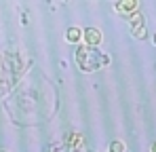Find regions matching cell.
Returning <instances> with one entry per match:
<instances>
[{
	"label": "cell",
	"mask_w": 156,
	"mask_h": 152,
	"mask_svg": "<svg viewBox=\"0 0 156 152\" xmlns=\"http://www.w3.org/2000/svg\"><path fill=\"white\" fill-rule=\"evenodd\" d=\"M108 61H110V57L97 53V51L91 49V47H80V49L76 51V63H78V68H80L82 72H95V70H99L101 66H105Z\"/></svg>",
	"instance_id": "obj_1"
},
{
	"label": "cell",
	"mask_w": 156,
	"mask_h": 152,
	"mask_svg": "<svg viewBox=\"0 0 156 152\" xmlns=\"http://www.w3.org/2000/svg\"><path fill=\"white\" fill-rule=\"evenodd\" d=\"M129 19H131V34H133L135 38L144 40V38L148 36V32H146V24H144V17H141L139 13H133Z\"/></svg>",
	"instance_id": "obj_2"
},
{
	"label": "cell",
	"mask_w": 156,
	"mask_h": 152,
	"mask_svg": "<svg viewBox=\"0 0 156 152\" xmlns=\"http://www.w3.org/2000/svg\"><path fill=\"white\" fill-rule=\"evenodd\" d=\"M82 40H84V47L93 49L101 42V32L97 27H87V30H82Z\"/></svg>",
	"instance_id": "obj_3"
},
{
	"label": "cell",
	"mask_w": 156,
	"mask_h": 152,
	"mask_svg": "<svg viewBox=\"0 0 156 152\" xmlns=\"http://www.w3.org/2000/svg\"><path fill=\"white\" fill-rule=\"evenodd\" d=\"M114 9H116L122 17H131L133 13H137L139 2H135V0H120V2H116V4H114Z\"/></svg>",
	"instance_id": "obj_4"
},
{
	"label": "cell",
	"mask_w": 156,
	"mask_h": 152,
	"mask_svg": "<svg viewBox=\"0 0 156 152\" xmlns=\"http://www.w3.org/2000/svg\"><path fill=\"white\" fill-rule=\"evenodd\" d=\"M66 148L70 152H78L82 148V135H78V133H70L68 137H66Z\"/></svg>",
	"instance_id": "obj_5"
},
{
	"label": "cell",
	"mask_w": 156,
	"mask_h": 152,
	"mask_svg": "<svg viewBox=\"0 0 156 152\" xmlns=\"http://www.w3.org/2000/svg\"><path fill=\"white\" fill-rule=\"evenodd\" d=\"M66 40L72 42V45L80 42V40H82V30H78V27H70V30L66 32Z\"/></svg>",
	"instance_id": "obj_6"
},
{
	"label": "cell",
	"mask_w": 156,
	"mask_h": 152,
	"mask_svg": "<svg viewBox=\"0 0 156 152\" xmlns=\"http://www.w3.org/2000/svg\"><path fill=\"white\" fill-rule=\"evenodd\" d=\"M110 152H125V144H122V142H118V139H116V142H112V144H110Z\"/></svg>",
	"instance_id": "obj_7"
},
{
	"label": "cell",
	"mask_w": 156,
	"mask_h": 152,
	"mask_svg": "<svg viewBox=\"0 0 156 152\" xmlns=\"http://www.w3.org/2000/svg\"><path fill=\"white\" fill-rule=\"evenodd\" d=\"M152 152H156V142H154V144H152Z\"/></svg>",
	"instance_id": "obj_8"
},
{
	"label": "cell",
	"mask_w": 156,
	"mask_h": 152,
	"mask_svg": "<svg viewBox=\"0 0 156 152\" xmlns=\"http://www.w3.org/2000/svg\"><path fill=\"white\" fill-rule=\"evenodd\" d=\"M154 42H156V36H154Z\"/></svg>",
	"instance_id": "obj_9"
},
{
	"label": "cell",
	"mask_w": 156,
	"mask_h": 152,
	"mask_svg": "<svg viewBox=\"0 0 156 152\" xmlns=\"http://www.w3.org/2000/svg\"><path fill=\"white\" fill-rule=\"evenodd\" d=\"M2 152H4V150H2Z\"/></svg>",
	"instance_id": "obj_10"
}]
</instances>
